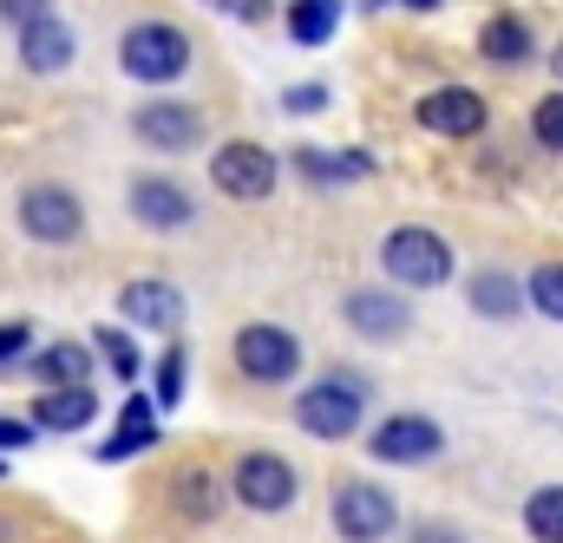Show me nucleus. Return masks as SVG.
<instances>
[{
    "mask_svg": "<svg viewBox=\"0 0 563 543\" xmlns=\"http://www.w3.org/2000/svg\"><path fill=\"white\" fill-rule=\"evenodd\" d=\"M132 132L144 144H157V151H190L197 137H203V112L197 106H170V99H151L132 112Z\"/></svg>",
    "mask_w": 563,
    "mask_h": 543,
    "instance_id": "obj_12",
    "label": "nucleus"
},
{
    "mask_svg": "<svg viewBox=\"0 0 563 543\" xmlns=\"http://www.w3.org/2000/svg\"><path fill=\"white\" fill-rule=\"evenodd\" d=\"M119 308H125V321H139L151 334H170V328L184 321V301H177L170 281H132V288L119 295Z\"/></svg>",
    "mask_w": 563,
    "mask_h": 543,
    "instance_id": "obj_16",
    "label": "nucleus"
},
{
    "mask_svg": "<svg viewBox=\"0 0 563 543\" xmlns=\"http://www.w3.org/2000/svg\"><path fill=\"white\" fill-rule=\"evenodd\" d=\"M20 230H26L33 243H53V250H66V243H79V230H86V210H79V197H73L66 184H33V190L20 197Z\"/></svg>",
    "mask_w": 563,
    "mask_h": 543,
    "instance_id": "obj_6",
    "label": "nucleus"
},
{
    "mask_svg": "<svg viewBox=\"0 0 563 543\" xmlns=\"http://www.w3.org/2000/svg\"><path fill=\"white\" fill-rule=\"evenodd\" d=\"M551 73H558V86H563V40H558V53H551Z\"/></svg>",
    "mask_w": 563,
    "mask_h": 543,
    "instance_id": "obj_35",
    "label": "nucleus"
},
{
    "mask_svg": "<svg viewBox=\"0 0 563 543\" xmlns=\"http://www.w3.org/2000/svg\"><path fill=\"white\" fill-rule=\"evenodd\" d=\"M478 53H485L492 66H525V59L538 53V40H531V26H525L518 13H492V20L478 26Z\"/></svg>",
    "mask_w": 563,
    "mask_h": 543,
    "instance_id": "obj_18",
    "label": "nucleus"
},
{
    "mask_svg": "<svg viewBox=\"0 0 563 543\" xmlns=\"http://www.w3.org/2000/svg\"><path fill=\"white\" fill-rule=\"evenodd\" d=\"M0 478H7V465H0Z\"/></svg>",
    "mask_w": 563,
    "mask_h": 543,
    "instance_id": "obj_37",
    "label": "nucleus"
},
{
    "mask_svg": "<svg viewBox=\"0 0 563 543\" xmlns=\"http://www.w3.org/2000/svg\"><path fill=\"white\" fill-rule=\"evenodd\" d=\"M157 400H144V394H132V400H125V419H119V432H112V439H99V452H92V458H99V465H125V458H132V452H151V445H157Z\"/></svg>",
    "mask_w": 563,
    "mask_h": 543,
    "instance_id": "obj_14",
    "label": "nucleus"
},
{
    "mask_svg": "<svg viewBox=\"0 0 563 543\" xmlns=\"http://www.w3.org/2000/svg\"><path fill=\"white\" fill-rule=\"evenodd\" d=\"M119 66H125V79H139V86H170V79L190 66V40H184L170 20H139V26H125V40H119Z\"/></svg>",
    "mask_w": 563,
    "mask_h": 543,
    "instance_id": "obj_1",
    "label": "nucleus"
},
{
    "mask_svg": "<svg viewBox=\"0 0 563 543\" xmlns=\"http://www.w3.org/2000/svg\"><path fill=\"white\" fill-rule=\"evenodd\" d=\"M132 217H139L144 230H184V223L197 217V203H190L170 177H139V184H132Z\"/></svg>",
    "mask_w": 563,
    "mask_h": 543,
    "instance_id": "obj_13",
    "label": "nucleus"
},
{
    "mask_svg": "<svg viewBox=\"0 0 563 543\" xmlns=\"http://www.w3.org/2000/svg\"><path fill=\"white\" fill-rule=\"evenodd\" d=\"M341 26V0H288V33L295 46H328Z\"/></svg>",
    "mask_w": 563,
    "mask_h": 543,
    "instance_id": "obj_21",
    "label": "nucleus"
},
{
    "mask_svg": "<svg viewBox=\"0 0 563 543\" xmlns=\"http://www.w3.org/2000/svg\"><path fill=\"white\" fill-rule=\"evenodd\" d=\"M236 505H250V511H263V518H276L295 505V472L282 465L276 452H243L236 458Z\"/></svg>",
    "mask_w": 563,
    "mask_h": 543,
    "instance_id": "obj_9",
    "label": "nucleus"
},
{
    "mask_svg": "<svg viewBox=\"0 0 563 543\" xmlns=\"http://www.w3.org/2000/svg\"><path fill=\"white\" fill-rule=\"evenodd\" d=\"M525 531H531L538 543H563V485L531 491V505H525Z\"/></svg>",
    "mask_w": 563,
    "mask_h": 543,
    "instance_id": "obj_24",
    "label": "nucleus"
},
{
    "mask_svg": "<svg viewBox=\"0 0 563 543\" xmlns=\"http://www.w3.org/2000/svg\"><path fill=\"white\" fill-rule=\"evenodd\" d=\"M157 407H184V347H164V361H157V394H151Z\"/></svg>",
    "mask_w": 563,
    "mask_h": 543,
    "instance_id": "obj_26",
    "label": "nucleus"
},
{
    "mask_svg": "<svg viewBox=\"0 0 563 543\" xmlns=\"http://www.w3.org/2000/svg\"><path fill=\"white\" fill-rule=\"evenodd\" d=\"M472 308H478V314H492V321H505V314H518V308H525V295H518V281H511V275L485 269V275H472Z\"/></svg>",
    "mask_w": 563,
    "mask_h": 543,
    "instance_id": "obj_23",
    "label": "nucleus"
},
{
    "mask_svg": "<svg viewBox=\"0 0 563 543\" xmlns=\"http://www.w3.org/2000/svg\"><path fill=\"white\" fill-rule=\"evenodd\" d=\"M531 137H538L544 151H563V92L538 99V112H531Z\"/></svg>",
    "mask_w": 563,
    "mask_h": 543,
    "instance_id": "obj_28",
    "label": "nucleus"
},
{
    "mask_svg": "<svg viewBox=\"0 0 563 543\" xmlns=\"http://www.w3.org/2000/svg\"><path fill=\"white\" fill-rule=\"evenodd\" d=\"M210 7H223V13H236V20H263V13H269V0H210Z\"/></svg>",
    "mask_w": 563,
    "mask_h": 543,
    "instance_id": "obj_33",
    "label": "nucleus"
},
{
    "mask_svg": "<svg viewBox=\"0 0 563 543\" xmlns=\"http://www.w3.org/2000/svg\"><path fill=\"white\" fill-rule=\"evenodd\" d=\"M439 445H445V432H439L426 412H394V419H380L374 439H367V452H374L380 465H426Z\"/></svg>",
    "mask_w": 563,
    "mask_h": 543,
    "instance_id": "obj_8",
    "label": "nucleus"
},
{
    "mask_svg": "<svg viewBox=\"0 0 563 543\" xmlns=\"http://www.w3.org/2000/svg\"><path fill=\"white\" fill-rule=\"evenodd\" d=\"M33 374H40V387H79V380L92 374V347H79V341H46V347L33 354Z\"/></svg>",
    "mask_w": 563,
    "mask_h": 543,
    "instance_id": "obj_20",
    "label": "nucleus"
},
{
    "mask_svg": "<svg viewBox=\"0 0 563 543\" xmlns=\"http://www.w3.org/2000/svg\"><path fill=\"white\" fill-rule=\"evenodd\" d=\"M394 524H400V511H394V498L380 485H361V478L334 485V531L347 543H380Z\"/></svg>",
    "mask_w": 563,
    "mask_h": 543,
    "instance_id": "obj_7",
    "label": "nucleus"
},
{
    "mask_svg": "<svg viewBox=\"0 0 563 543\" xmlns=\"http://www.w3.org/2000/svg\"><path fill=\"white\" fill-rule=\"evenodd\" d=\"M170 498H177L184 518H217V478H210V465H184L170 478Z\"/></svg>",
    "mask_w": 563,
    "mask_h": 543,
    "instance_id": "obj_22",
    "label": "nucleus"
},
{
    "mask_svg": "<svg viewBox=\"0 0 563 543\" xmlns=\"http://www.w3.org/2000/svg\"><path fill=\"white\" fill-rule=\"evenodd\" d=\"M341 314H347V328H354V334H367V341H400V334L413 328L407 295H387V288H354Z\"/></svg>",
    "mask_w": 563,
    "mask_h": 543,
    "instance_id": "obj_10",
    "label": "nucleus"
},
{
    "mask_svg": "<svg viewBox=\"0 0 563 543\" xmlns=\"http://www.w3.org/2000/svg\"><path fill=\"white\" fill-rule=\"evenodd\" d=\"M26 439H33V425H20V419H7V412H0V452H20Z\"/></svg>",
    "mask_w": 563,
    "mask_h": 543,
    "instance_id": "obj_31",
    "label": "nucleus"
},
{
    "mask_svg": "<svg viewBox=\"0 0 563 543\" xmlns=\"http://www.w3.org/2000/svg\"><path fill=\"white\" fill-rule=\"evenodd\" d=\"M40 13H46V0H0V20H13V26H26Z\"/></svg>",
    "mask_w": 563,
    "mask_h": 543,
    "instance_id": "obj_30",
    "label": "nucleus"
},
{
    "mask_svg": "<svg viewBox=\"0 0 563 543\" xmlns=\"http://www.w3.org/2000/svg\"><path fill=\"white\" fill-rule=\"evenodd\" d=\"M295 170H301L308 184L334 190V184H347V177H367L374 157H367V151H314V144H301V151H295Z\"/></svg>",
    "mask_w": 563,
    "mask_h": 543,
    "instance_id": "obj_19",
    "label": "nucleus"
},
{
    "mask_svg": "<svg viewBox=\"0 0 563 543\" xmlns=\"http://www.w3.org/2000/svg\"><path fill=\"white\" fill-rule=\"evenodd\" d=\"M282 164L276 151H263L256 137H236V144H223L217 157H210V184L230 197V203H263L269 190H276Z\"/></svg>",
    "mask_w": 563,
    "mask_h": 543,
    "instance_id": "obj_3",
    "label": "nucleus"
},
{
    "mask_svg": "<svg viewBox=\"0 0 563 543\" xmlns=\"http://www.w3.org/2000/svg\"><path fill=\"white\" fill-rule=\"evenodd\" d=\"M26 347H33V328H26V321H7V328H0V367H13Z\"/></svg>",
    "mask_w": 563,
    "mask_h": 543,
    "instance_id": "obj_29",
    "label": "nucleus"
},
{
    "mask_svg": "<svg viewBox=\"0 0 563 543\" xmlns=\"http://www.w3.org/2000/svg\"><path fill=\"white\" fill-rule=\"evenodd\" d=\"M99 419V394L79 380V387H46L40 407H33V425L40 432H86Z\"/></svg>",
    "mask_w": 563,
    "mask_h": 543,
    "instance_id": "obj_15",
    "label": "nucleus"
},
{
    "mask_svg": "<svg viewBox=\"0 0 563 543\" xmlns=\"http://www.w3.org/2000/svg\"><path fill=\"white\" fill-rule=\"evenodd\" d=\"M380 269L394 275L400 288H439V281H452V243L439 230L407 223V230H394L380 243Z\"/></svg>",
    "mask_w": 563,
    "mask_h": 543,
    "instance_id": "obj_2",
    "label": "nucleus"
},
{
    "mask_svg": "<svg viewBox=\"0 0 563 543\" xmlns=\"http://www.w3.org/2000/svg\"><path fill=\"white\" fill-rule=\"evenodd\" d=\"M236 367L250 380H263V387L295 380L301 374V341L288 328H276V321H250V328H236Z\"/></svg>",
    "mask_w": 563,
    "mask_h": 543,
    "instance_id": "obj_5",
    "label": "nucleus"
},
{
    "mask_svg": "<svg viewBox=\"0 0 563 543\" xmlns=\"http://www.w3.org/2000/svg\"><path fill=\"white\" fill-rule=\"evenodd\" d=\"M328 106V92L321 86H301V92H288V112H321Z\"/></svg>",
    "mask_w": 563,
    "mask_h": 543,
    "instance_id": "obj_32",
    "label": "nucleus"
},
{
    "mask_svg": "<svg viewBox=\"0 0 563 543\" xmlns=\"http://www.w3.org/2000/svg\"><path fill=\"white\" fill-rule=\"evenodd\" d=\"M413 543H459V531H420Z\"/></svg>",
    "mask_w": 563,
    "mask_h": 543,
    "instance_id": "obj_34",
    "label": "nucleus"
},
{
    "mask_svg": "<svg viewBox=\"0 0 563 543\" xmlns=\"http://www.w3.org/2000/svg\"><path fill=\"white\" fill-rule=\"evenodd\" d=\"M92 347L106 354V367H112V374H125V380L139 374V347H132V334H119V328H99V341H92Z\"/></svg>",
    "mask_w": 563,
    "mask_h": 543,
    "instance_id": "obj_27",
    "label": "nucleus"
},
{
    "mask_svg": "<svg viewBox=\"0 0 563 543\" xmlns=\"http://www.w3.org/2000/svg\"><path fill=\"white\" fill-rule=\"evenodd\" d=\"M400 7H413V13H432V7H439V0H400Z\"/></svg>",
    "mask_w": 563,
    "mask_h": 543,
    "instance_id": "obj_36",
    "label": "nucleus"
},
{
    "mask_svg": "<svg viewBox=\"0 0 563 543\" xmlns=\"http://www.w3.org/2000/svg\"><path fill=\"white\" fill-rule=\"evenodd\" d=\"M66 59H73V33H66L53 13H40V20L20 26V66H26V73H59Z\"/></svg>",
    "mask_w": 563,
    "mask_h": 543,
    "instance_id": "obj_17",
    "label": "nucleus"
},
{
    "mask_svg": "<svg viewBox=\"0 0 563 543\" xmlns=\"http://www.w3.org/2000/svg\"><path fill=\"white\" fill-rule=\"evenodd\" d=\"M413 119H420L426 132H439V137H478L485 132V99L465 92V86H439V92L420 99Z\"/></svg>",
    "mask_w": 563,
    "mask_h": 543,
    "instance_id": "obj_11",
    "label": "nucleus"
},
{
    "mask_svg": "<svg viewBox=\"0 0 563 543\" xmlns=\"http://www.w3.org/2000/svg\"><path fill=\"white\" fill-rule=\"evenodd\" d=\"M361 412H367V387L334 374V380H314L295 400V425L314 432V439H347V432H361Z\"/></svg>",
    "mask_w": 563,
    "mask_h": 543,
    "instance_id": "obj_4",
    "label": "nucleus"
},
{
    "mask_svg": "<svg viewBox=\"0 0 563 543\" xmlns=\"http://www.w3.org/2000/svg\"><path fill=\"white\" fill-rule=\"evenodd\" d=\"M525 301L538 308V314H551V321H563V263H544V269L525 281Z\"/></svg>",
    "mask_w": 563,
    "mask_h": 543,
    "instance_id": "obj_25",
    "label": "nucleus"
}]
</instances>
